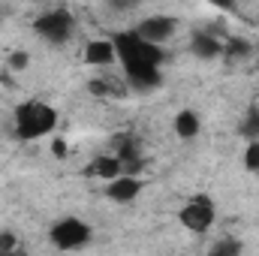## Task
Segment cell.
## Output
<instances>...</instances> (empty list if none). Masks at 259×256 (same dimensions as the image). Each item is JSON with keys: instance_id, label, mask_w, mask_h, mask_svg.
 I'll use <instances>...</instances> for the list:
<instances>
[{"instance_id": "6da1fadb", "label": "cell", "mask_w": 259, "mask_h": 256, "mask_svg": "<svg viewBox=\"0 0 259 256\" xmlns=\"http://www.w3.org/2000/svg\"><path fill=\"white\" fill-rule=\"evenodd\" d=\"M58 124V112L49 106V103H39V100H27L15 109V133L18 139L24 142H33V139H42L49 136Z\"/></svg>"}, {"instance_id": "7a4b0ae2", "label": "cell", "mask_w": 259, "mask_h": 256, "mask_svg": "<svg viewBox=\"0 0 259 256\" xmlns=\"http://www.w3.org/2000/svg\"><path fill=\"white\" fill-rule=\"evenodd\" d=\"M115 42V52H118V61L127 66H157L163 64V49L160 46H151L145 42L136 30H124V33H115L112 36Z\"/></svg>"}, {"instance_id": "3957f363", "label": "cell", "mask_w": 259, "mask_h": 256, "mask_svg": "<svg viewBox=\"0 0 259 256\" xmlns=\"http://www.w3.org/2000/svg\"><path fill=\"white\" fill-rule=\"evenodd\" d=\"M91 241V226L78 217H64L52 226V244L58 250H78Z\"/></svg>"}, {"instance_id": "277c9868", "label": "cell", "mask_w": 259, "mask_h": 256, "mask_svg": "<svg viewBox=\"0 0 259 256\" xmlns=\"http://www.w3.org/2000/svg\"><path fill=\"white\" fill-rule=\"evenodd\" d=\"M33 27H36L39 36H46L49 42L61 46V42H66V39L72 36V30H75V18L69 15V9H52V12L39 15V18L33 21Z\"/></svg>"}, {"instance_id": "5b68a950", "label": "cell", "mask_w": 259, "mask_h": 256, "mask_svg": "<svg viewBox=\"0 0 259 256\" xmlns=\"http://www.w3.org/2000/svg\"><path fill=\"white\" fill-rule=\"evenodd\" d=\"M178 220H181L184 229H190V232H196V235L208 232V229L214 226V205H211V199H205V196L190 199V202L181 208Z\"/></svg>"}, {"instance_id": "8992f818", "label": "cell", "mask_w": 259, "mask_h": 256, "mask_svg": "<svg viewBox=\"0 0 259 256\" xmlns=\"http://www.w3.org/2000/svg\"><path fill=\"white\" fill-rule=\"evenodd\" d=\"M175 24H178V21H175V18H169V15H151V18L139 21L136 33H139L145 42H151V46H163L166 39H172Z\"/></svg>"}, {"instance_id": "52a82bcc", "label": "cell", "mask_w": 259, "mask_h": 256, "mask_svg": "<svg viewBox=\"0 0 259 256\" xmlns=\"http://www.w3.org/2000/svg\"><path fill=\"white\" fill-rule=\"evenodd\" d=\"M115 61H118V52H115L112 36H106V39H91V42H88V49H84V64L112 66Z\"/></svg>"}, {"instance_id": "ba28073f", "label": "cell", "mask_w": 259, "mask_h": 256, "mask_svg": "<svg viewBox=\"0 0 259 256\" xmlns=\"http://www.w3.org/2000/svg\"><path fill=\"white\" fill-rule=\"evenodd\" d=\"M139 193H142V181L133 178V175H121V178H115V181L106 184V196L112 202H133Z\"/></svg>"}, {"instance_id": "9c48e42d", "label": "cell", "mask_w": 259, "mask_h": 256, "mask_svg": "<svg viewBox=\"0 0 259 256\" xmlns=\"http://www.w3.org/2000/svg\"><path fill=\"white\" fill-rule=\"evenodd\" d=\"M127 81L136 91H151L160 84V69L157 66H127Z\"/></svg>"}, {"instance_id": "30bf717a", "label": "cell", "mask_w": 259, "mask_h": 256, "mask_svg": "<svg viewBox=\"0 0 259 256\" xmlns=\"http://www.w3.org/2000/svg\"><path fill=\"white\" fill-rule=\"evenodd\" d=\"M88 175H91V178H103V181L109 184V181H115V178L124 175V166H121L118 157H97V160L88 166Z\"/></svg>"}, {"instance_id": "8fae6325", "label": "cell", "mask_w": 259, "mask_h": 256, "mask_svg": "<svg viewBox=\"0 0 259 256\" xmlns=\"http://www.w3.org/2000/svg\"><path fill=\"white\" fill-rule=\"evenodd\" d=\"M199 130H202V121H199V115H196V112L181 109V112L175 115V133H178L181 139H196V136H199Z\"/></svg>"}, {"instance_id": "7c38bea8", "label": "cell", "mask_w": 259, "mask_h": 256, "mask_svg": "<svg viewBox=\"0 0 259 256\" xmlns=\"http://www.w3.org/2000/svg\"><path fill=\"white\" fill-rule=\"evenodd\" d=\"M190 49H193V55L196 58H217L220 52H223V42H217L211 33H196L193 36V42H190Z\"/></svg>"}, {"instance_id": "4fadbf2b", "label": "cell", "mask_w": 259, "mask_h": 256, "mask_svg": "<svg viewBox=\"0 0 259 256\" xmlns=\"http://www.w3.org/2000/svg\"><path fill=\"white\" fill-rule=\"evenodd\" d=\"M241 136L247 142H259V109H250L241 121Z\"/></svg>"}, {"instance_id": "5bb4252c", "label": "cell", "mask_w": 259, "mask_h": 256, "mask_svg": "<svg viewBox=\"0 0 259 256\" xmlns=\"http://www.w3.org/2000/svg\"><path fill=\"white\" fill-rule=\"evenodd\" d=\"M214 256H241V244L235 238H226L214 247Z\"/></svg>"}, {"instance_id": "9a60e30c", "label": "cell", "mask_w": 259, "mask_h": 256, "mask_svg": "<svg viewBox=\"0 0 259 256\" xmlns=\"http://www.w3.org/2000/svg\"><path fill=\"white\" fill-rule=\"evenodd\" d=\"M244 166L250 172H259V142H247V151H244Z\"/></svg>"}, {"instance_id": "2e32d148", "label": "cell", "mask_w": 259, "mask_h": 256, "mask_svg": "<svg viewBox=\"0 0 259 256\" xmlns=\"http://www.w3.org/2000/svg\"><path fill=\"white\" fill-rule=\"evenodd\" d=\"M27 64H30V55L27 52H12L9 55V69H15V72H21V69H27Z\"/></svg>"}, {"instance_id": "e0dca14e", "label": "cell", "mask_w": 259, "mask_h": 256, "mask_svg": "<svg viewBox=\"0 0 259 256\" xmlns=\"http://www.w3.org/2000/svg\"><path fill=\"white\" fill-rule=\"evenodd\" d=\"M88 91L97 94V97H109V94H112V81H106V78H94V81L88 84Z\"/></svg>"}, {"instance_id": "ac0fdd59", "label": "cell", "mask_w": 259, "mask_h": 256, "mask_svg": "<svg viewBox=\"0 0 259 256\" xmlns=\"http://www.w3.org/2000/svg\"><path fill=\"white\" fill-rule=\"evenodd\" d=\"M15 247H18L15 232H0V253H15Z\"/></svg>"}, {"instance_id": "d6986e66", "label": "cell", "mask_w": 259, "mask_h": 256, "mask_svg": "<svg viewBox=\"0 0 259 256\" xmlns=\"http://www.w3.org/2000/svg\"><path fill=\"white\" fill-rule=\"evenodd\" d=\"M52 154H55V157H61V160L69 154V148H66L64 139H55V142H52Z\"/></svg>"}, {"instance_id": "ffe728a7", "label": "cell", "mask_w": 259, "mask_h": 256, "mask_svg": "<svg viewBox=\"0 0 259 256\" xmlns=\"http://www.w3.org/2000/svg\"><path fill=\"white\" fill-rule=\"evenodd\" d=\"M6 15H9V6H3V3H0V21H3Z\"/></svg>"}, {"instance_id": "44dd1931", "label": "cell", "mask_w": 259, "mask_h": 256, "mask_svg": "<svg viewBox=\"0 0 259 256\" xmlns=\"http://www.w3.org/2000/svg\"><path fill=\"white\" fill-rule=\"evenodd\" d=\"M0 256H21V253H18V250H15V253H0Z\"/></svg>"}]
</instances>
